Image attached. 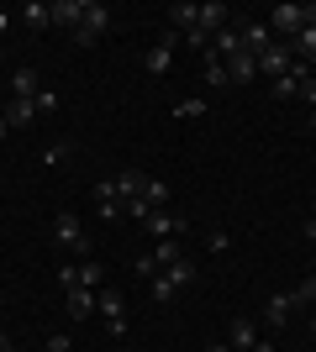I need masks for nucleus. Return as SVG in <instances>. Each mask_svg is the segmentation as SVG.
<instances>
[{"instance_id":"cd10ccee","label":"nucleus","mask_w":316,"mask_h":352,"mask_svg":"<svg viewBox=\"0 0 316 352\" xmlns=\"http://www.w3.org/2000/svg\"><path fill=\"white\" fill-rule=\"evenodd\" d=\"M290 294H295V305H316V274H306L301 289H290Z\"/></svg>"},{"instance_id":"1a4fd4ad","label":"nucleus","mask_w":316,"mask_h":352,"mask_svg":"<svg viewBox=\"0 0 316 352\" xmlns=\"http://www.w3.org/2000/svg\"><path fill=\"white\" fill-rule=\"evenodd\" d=\"M43 95V79H37V69H11V100H37Z\"/></svg>"},{"instance_id":"2eb2a0df","label":"nucleus","mask_w":316,"mask_h":352,"mask_svg":"<svg viewBox=\"0 0 316 352\" xmlns=\"http://www.w3.org/2000/svg\"><path fill=\"white\" fill-rule=\"evenodd\" d=\"M63 294H69V316H74V321L95 316V305H101V289H85V284H79V289H63Z\"/></svg>"},{"instance_id":"6e6552de","label":"nucleus","mask_w":316,"mask_h":352,"mask_svg":"<svg viewBox=\"0 0 316 352\" xmlns=\"http://www.w3.org/2000/svg\"><path fill=\"white\" fill-rule=\"evenodd\" d=\"M238 37H242V53H253V58H258V53H264L269 43H280V37L269 32V21H242Z\"/></svg>"},{"instance_id":"b1692460","label":"nucleus","mask_w":316,"mask_h":352,"mask_svg":"<svg viewBox=\"0 0 316 352\" xmlns=\"http://www.w3.org/2000/svg\"><path fill=\"white\" fill-rule=\"evenodd\" d=\"M21 21H27L32 32H48V27H53V6H43V0H27V11H21Z\"/></svg>"},{"instance_id":"79ce46f5","label":"nucleus","mask_w":316,"mask_h":352,"mask_svg":"<svg viewBox=\"0 0 316 352\" xmlns=\"http://www.w3.org/2000/svg\"><path fill=\"white\" fill-rule=\"evenodd\" d=\"M311 126H316V111H311Z\"/></svg>"},{"instance_id":"bb28decb","label":"nucleus","mask_w":316,"mask_h":352,"mask_svg":"<svg viewBox=\"0 0 316 352\" xmlns=\"http://www.w3.org/2000/svg\"><path fill=\"white\" fill-rule=\"evenodd\" d=\"M164 274H169L174 284H180V289H190V284H196V263H185V258H180L174 268H164Z\"/></svg>"},{"instance_id":"2f4dec72","label":"nucleus","mask_w":316,"mask_h":352,"mask_svg":"<svg viewBox=\"0 0 316 352\" xmlns=\"http://www.w3.org/2000/svg\"><path fill=\"white\" fill-rule=\"evenodd\" d=\"M59 284H63V289H79V268L63 263V268H59Z\"/></svg>"},{"instance_id":"393cba45","label":"nucleus","mask_w":316,"mask_h":352,"mask_svg":"<svg viewBox=\"0 0 316 352\" xmlns=\"http://www.w3.org/2000/svg\"><path fill=\"white\" fill-rule=\"evenodd\" d=\"M143 200H148L153 210H169V184L164 179H148V184H143Z\"/></svg>"},{"instance_id":"e433bc0d","label":"nucleus","mask_w":316,"mask_h":352,"mask_svg":"<svg viewBox=\"0 0 316 352\" xmlns=\"http://www.w3.org/2000/svg\"><path fill=\"white\" fill-rule=\"evenodd\" d=\"M253 352H274V342H269V337H258V347H253Z\"/></svg>"},{"instance_id":"72a5a7b5","label":"nucleus","mask_w":316,"mask_h":352,"mask_svg":"<svg viewBox=\"0 0 316 352\" xmlns=\"http://www.w3.org/2000/svg\"><path fill=\"white\" fill-rule=\"evenodd\" d=\"M301 236H306V242H316V216H311V221H301Z\"/></svg>"},{"instance_id":"c9c22d12","label":"nucleus","mask_w":316,"mask_h":352,"mask_svg":"<svg viewBox=\"0 0 316 352\" xmlns=\"http://www.w3.org/2000/svg\"><path fill=\"white\" fill-rule=\"evenodd\" d=\"M0 352H11V331L6 326H0Z\"/></svg>"},{"instance_id":"f03ea898","label":"nucleus","mask_w":316,"mask_h":352,"mask_svg":"<svg viewBox=\"0 0 316 352\" xmlns=\"http://www.w3.org/2000/svg\"><path fill=\"white\" fill-rule=\"evenodd\" d=\"M53 242H59V248H69V252H79V258L90 252V232H85V226H79V216H69V210H63V216H53Z\"/></svg>"},{"instance_id":"ea45409f","label":"nucleus","mask_w":316,"mask_h":352,"mask_svg":"<svg viewBox=\"0 0 316 352\" xmlns=\"http://www.w3.org/2000/svg\"><path fill=\"white\" fill-rule=\"evenodd\" d=\"M6 132H11V126H6V116H0V137H6Z\"/></svg>"},{"instance_id":"7c9ffc66","label":"nucleus","mask_w":316,"mask_h":352,"mask_svg":"<svg viewBox=\"0 0 316 352\" xmlns=\"http://www.w3.org/2000/svg\"><path fill=\"white\" fill-rule=\"evenodd\" d=\"M127 216H137V221H148V216H153V206H148V200H143V195H137V200H127Z\"/></svg>"},{"instance_id":"dca6fc26","label":"nucleus","mask_w":316,"mask_h":352,"mask_svg":"<svg viewBox=\"0 0 316 352\" xmlns=\"http://www.w3.org/2000/svg\"><path fill=\"white\" fill-rule=\"evenodd\" d=\"M143 184H148V174H143V168H121V174H116L121 206H127V200H137V195H143Z\"/></svg>"},{"instance_id":"f704fd0d","label":"nucleus","mask_w":316,"mask_h":352,"mask_svg":"<svg viewBox=\"0 0 316 352\" xmlns=\"http://www.w3.org/2000/svg\"><path fill=\"white\" fill-rule=\"evenodd\" d=\"M301 100H306V105H311V111H316V79H311V85L301 89Z\"/></svg>"},{"instance_id":"a211bd4d","label":"nucleus","mask_w":316,"mask_h":352,"mask_svg":"<svg viewBox=\"0 0 316 352\" xmlns=\"http://www.w3.org/2000/svg\"><path fill=\"white\" fill-rule=\"evenodd\" d=\"M0 116H6V126H32L37 121V100H6Z\"/></svg>"},{"instance_id":"9b49d317","label":"nucleus","mask_w":316,"mask_h":352,"mask_svg":"<svg viewBox=\"0 0 316 352\" xmlns=\"http://www.w3.org/2000/svg\"><path fill=\"white\" fill-rule=\"evenodd\" d=\"M143 226H148L158 242H169V236H185V216H174V210H153Z\"/></svg>"},{"instance_id":"9d476101","label":"nucleus","mask_w":316,"mask_h":352,"mask_svg":"<svg viewBox=\"0 0 316 352\" xmlns=\"http://www.w3.org/2000/svg\"><path fill=\"white\" fill-rule=\"evenodd\" d=\"M222 27H232V11H227L222 0H206L200 6V21H196V32H206V37H216Z\"/></svg>"},{"instance_id":"0eeeda50","label":"nucleus","mask_w":316,"mask_h":352,"mask_svg":"<svg viewBox=\"0 0 316 352\" xmlns=\"http://www.w3.org/2000/svg\"><path fill=\"white\" fill-rule=\"evenodd\" d=\"M90 200H95V216H101V221H116L121 210H127V206H121V195H116V179H101Z\"/></svg>"},{"instance_id":"c756f323","label":"nucleus","mask_w":316,"mask_h":352,"mask_svg":"<svg viewBox=\"0 0 316 352\" xmlns=\"http://www.w3.org/2000/svg\"><path fill=\"white\" fill-rule=\"evenodd\" d=\"M174 111H180L185 121H190V116H206V100H180V105H174Z\"/></svg>"},{"instance_id":"4c0bfd02","label":"nucleus","mask_w":316,"mask_h":352,"mask_svg":"<svg viewBox=\"0 0 316 352\" xmlns=\"http://www.w3.org/2000/svg\"><path fill=\"white\" fill-rule=\"evenodd\" d=\"M306 21H311V27H316V6H306Z\"/></svg>"},{"instance_id":"f257e3e1","label":"nucleus","mask_w":316,"mask_h":352,"mask_svg":"<svg viewBox=\"0 0 316 352\" xmlns=\"http://www.w3.org/2000/svg\"><path fill=\"white\" fill-rule=\"evenodd\" d=\"M311 79H316V69H311V63H301V58H295V63H290V74L269 79V89H274V100H301V89L311 85Z\"/></svg>"},{"instance_id":"a19ab883","label":"nucleus","mask_w":316,"mask_h":352,"mask_svg":"<svg viewBox=\"0 0 316 352\" xmlns=\"http://www.w3.org/2000/svg\"><path fill=\"white\" fill-rule=\"evenodd\" d=\"M0 27H6V11H0Z\"/></svg>"},{"instance_id":"ddd939ff","label":"nucleus","mask_w":316,"mask_h":352,"mask_svg":"<svg viewBox=\"0 0 316 352\" xmlns=\"http://www.w3.org/2000/svg\"><path fill=\"white\" fill-rule=\"evenodd\" d=\"M227 347H232V352H253V347H258V326L248 321V316H238V321H232V331H227Z\"/></svg>"},{"instance_id":"6ab92c4d","label":"nucleus","mask_w":316,"mask_h":352,"mask_svg":"<svg viewBox=\"0 0 316 352\" xmlns=\"http://www.w3.org/2000/svg\"><path fill=\"white\" fill-rule=\"evenodd\" d=\"M290 53H295L301 63H316V27H311V21H306V27L290 37Z\"/></svg>"},{"instance_id":"f8f14e48","label":"nucleus","mask_w":316,"mask_h":352,"mask_svg":"<svg viewBox=\"0 0 316 352\" xmlns=\"http://www.w3.org/2000/svg\"><path fill=\"white\" fill-rule=\"evenodd\" d=\"M169 32H180V37H185V32H196V21H200V6H190V0H174V6H169Z\"/></svg>"},{"instance_id":"f3484780","label":"nucleus","mask_w":316,"mask_h":352,"mask_svg":"<svg viewBox=\"0 0 316 352\" xmlns=\"http://www.w3.org/2000/svg\"><path fill=\"white\" fill-rule=\"evenodd\" d=\"M148 294H153V305H174V300H180V284H174V279H169V274H153V279H148Z\"/></svg>"},{"instance_id":"412c9836","label":"nucleus","mask_w":316,"mask_h":352,"mask_svg":"<svg viewBox=\"0 0 316 352\" xmlns=\"http://www.w3.org/2000/svg\"><path fill=\"white\" fill-rule=\"evenodd\" d=\"M290 310H295V294H269V305H264V326H285Z\"/></svg>"},{"instance_id":"c85d7f7f","label":"nucleus","mask_w":316,"mask_h":352,"mask_svg":"<svg viewBox=\"0 0 316 352\" xmlns=\"http://www.w3.org/2000/svg\"><path fill=\"white\" fill-rule=\"evenodd\" d=\"M53 111H59V95H53V89H43V95H37V116H53Z\"/></svg>"},{"instance_id":"aec40b11","label":"nucleus","mask_w":316,"mask_h":352,"mask_svg":"<svg viewBox=\"0 0 316 352\" xmlns=\"http://www.w3.org/2000/svg\"><path fill=\"white\" fill-rule=\"evenodd\" d=\"M79 16H85V0H53V27H79Z\"/></svg>"},{"instance_id":"58836bf2","label":"nucleus","mask_w":316,"mask_h":352,"mask_svg":"<svg viewBox=\"0 0 316 352\" xmlns=\"http://www.w3.org/2000/svg\"><path fill=\"white\" fill-rule=\"evenodd\" d=\"M206 352H232V347H222V342H216V347H206Z\"/></svg>"},{"instance_id":"473e14b6","label":"nucleus","mask_w":316,"mask_h":352,"mask_svg":"<svg viewBox=\"0 0 316 352\" xmlns=\"http://www.w3.org/2000/svg\"><path fill=\"white\" fill-rule=\"evenodd\" d=\"M206 248H211V252H227V248H232V236H227V232H211Z\"/></svg>"},{"instance_id":"20e7f679","label":"nucleus","mask_w":316,"mask_h":352,"mask_svg":"<svg viewBox=\"0 0 316 352\" xmlns=\"http://www.w3.org/2000/svg\"><path fill=\"white\" fill-rule=\"evenodd\" d=\"M174 47H180V32H169V37H158V43L148 47V58H143V69H148L153 79H164V74L174 69Z\"/></svg>"},{"instance_id":"a878e982","label":"nucleus","mask_w":316,"mask_h":352,"mask_svg":"<svg viewBox=\"0 0 316 352\" xmlns=\"http://www.w3.org/2000/svg\"><path fill=\"white\" fill-rule=\"evenodd\" d=\"M79 284H85V289H105V268L95 263V258H85V263H79Z\"/></svg>"},{"instance_id":"39448f33","label":"nucleus","mask_w":316,"mask_h":352,"mask_svg":"<svg viewBox=\"0 0 316 352\" xmlns=\"http://www.w3.org/2000/svg\"><path fill=\"white\" fill-rule=\"evenodd\" d=\"M301 27H306V6H274L269 11V32L280 37V43H290Z\"/></svg>"},{"instance_id":"423d86ee","label":"nucleus","mask_w":316,"mask_h":352,"mask_svg":"<svg viewBox=\"0 0 316 352\" xmlns=\"http://www.w3.org/2000/svg\"><path fill=\"white\" fill-rule=\"evenodd\" d=\"M290 63H295L290 43H269L264 53H258V74H264V79H280V74H290Z\"/></svg>"},{"instance_id":"4468645a","label":"nucleus","mask_w":316,"mask_h":352,"mask_svg":"<svg viewBox=\"0 0 316 352\" xmlns=\"http://www.w3.org/2000/svg\"><path fill=\"white\" fill-rule=\"evenodd\" d=\"M227 79H232V85H253L258 79V58L253 53H232V58H227Z\"/></svg>"},{"instance_id":"5701e85b","label":"nucleus","mask_w":316,"mask_h":352,"mask_svg":"<svg viewBox=\"0 0 316 352\" xmlns=\"http://www.w3.org/2000/svg\"><path fill=\"white\" fill-rule=\"evenodd\" d=\"M211 53H216V58H232V53H242L238 27H222V32H216V37H211Z\"/></svg>"},{"instance_id":"4be33fe9","label":"nucleus","mask_w":316,"mask_h":352,"mask_svg":"<svg viewBox=\"0 0 316 352\" xmlns=\"http://www.w3.org/2000/svg\"><path fill=\"white\" fill-rule=\"evenodd\" d=\"M200 69H206V85L211 89H222V85H232V79H227V58H216V53H200Z\"/></svg>"},{"instance_id":"7ed1b4c3","label":"nucleus","mask_w":316,"mask_h":352,"mask_svg":"<svg viewBox=\"0 0 316 352\" xmlns=\"http://www.w3.org/2000/svg\"><path fill=\"white\" fill-rule=\"evenodd\" d=\"M105 27H111V11H105V6H95V0H85V16H79V27H74V43H79V47H95Z\"/></svg>"}]
</instances>
